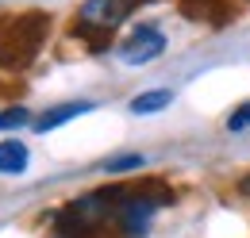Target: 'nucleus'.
I'll return each instance as SVG.
<instances>
[{
	"mask_svg": "<svg viewBox=\"0 0 250 238\" xmlns=\"http://www.w3.org/2000/svg\"><path fill=\"white\" fill-rule=\"evenodd\" d=\"M135 8H139V0H85L81 12H77V23L96 27V31H112V27H120Z\"/></svg>",
	"mask_w": 250,
	"mask_h": 238,
	"instance_id": "nucleus-3",
	"label": "nucleus"
},
{
	"mask_svg": "<svg viewBox=\"0 0 250 238\" xmlns=\"http://www.w3.org/2000/svg\"><path fill=\"white\" fill-rule=\"evenodd\" d=\"M54 238H69V235H62V231H58V235H54Z\"/></svg>",
	"mask_w": 250,
	"mask_h": 238,
	"instance_id": "nucleus-12",
	"label": "nucleus"
},
{
	"mask_svg": "<svg viewBox=\"0 0 250 238\" xmlns=\"http://www.w3.org/2000/svg\"><path fill=\"white\" fill-rule=\"evenodd\" d=\"M247 127H250V104H243L227 116V131H247Z\"/></svg>",
	"mask_w": 250,
	"mask_h": 238,
	"instance_id": "nucleus-10",
	"label": "nucleus"
},
{
	"mask_svg": "<svg viewBox=\"0 0 250 238\" xmlns=\"http://www.w3.org/2000/svg\"><path fill=\"white\" fill-rule=\"evenodd\" d=\"M85 112H93V104H58V108H50V112H42L39 116V123H35V131H54V127H62V123H69V119L85 116Z\"/></svg>",
	"mask_w": 250,
	"mask_h": 238,
	"instance_id": "nucleus-5",
	"label": "nucleus"
},
{
	"mask_svg": "<svg viewBox=\"0 0 250 238\" xmlns=\"http://www.w3.org/2000/svg\"><path fill=\"white\" fill-rule=\"evenodd\" d=\"M169 104H173V92L169 89H150V92H143V96L131 100V112L135 116H150V112H162Z\"/></svg>",
	"mask_w": 250,
	"mask_h": 238,
	"instance_id": "nucleus-7",
	"label": "nucleus"
},
{
	"mask_svg": "<svg viewBox=\"0 0 250 238\" xmlns=\"http://www.w3.org/2000/svg\"><path fill=\"white\" fill-rule=\"evenodd\" d=\"M162 50H166V35H158L154 27H135L131 39L120 46V58H124V65H146Z\"/></svg>",
	"mask_w": 250,
	"mask_h": 238,
	"instance_id": "nucleus-4",
	"label": "nucleus"
},
{
	"mask_svg": "<svg viewBox=\"0 0 250 238\" xmlns=\"http://www.w3.org/2000/svg\"><path fill=\"white\" fill-rule=\"evenodd\" d=\"M23 169H27V146L16 139L0 142V173H23Z\"/></svg>",
	"mask_w": 250,
	"mask_h": 238,
	"instance_id": "nucleus-6",
	"label": "nucleus"
},
{
	"mask_svg": "<svg viewBox=\"0 0 250 238\" xmlns=\"http://www.w3.org/2000/svg\"><path fill=\"white\" fill-rule=\"evenodd\" d=\"M46 27H50V20H42V16L0 20V65H23L39 50Z\"/></svg>",
	"mask_w": 250,
	"mask_h": 238,
	"instance_id": "nucleus-1",
	"label": "nucleus"
},
{
	"mask_svg": "<svg viewBox=\"0 0 250 238\" xmlns=\"http://www.w3.org/2000/svg\"><path fill=\"white\" fill-rule=\"evenodd\" d=\"M154 208L158 200L146 196V192H135L131 184H120V200H116V219L124 227V235L139 238L150 231V219H154Z\"/></svg>",
	"mask_w": 250,
	"mask_h": 238,
	"instance_id": "nucleus-2",
	"label": "nucleus"
},
{
	"mask_svg": "<svg viewBox=\"0 0 250 238\" xmlns=\"http://www.w3.org/2000/svg\"><path fill=\"white\" fill-rule=\"evenodd\" d=\"M239 188H243V192H247V196H250V177H247V180H243V184H239Z\"/></svg>",
	"mask_w": 250,
	"mask_h": 238,
	"instance_id": "nucleus-11",
	"label": "nucleus"
},
{
	"mask_svg": "<svg viewBox=\"0 0 250 238\" xmlns=\"http://www.w3.org/2000/svg\"><path fill=\"white\" fill-rule=\"evenodd\" d=\"M27 108H4L0 112V131H16V127H23L27 123Z\"/></svg>",
	"mask_w": 250,
	"mask_h": 238,
	"instance_id": "nucleus-9",
	"label": "nucleus"
},
{
	"mask_svg": "<svg viewBox=\"0 0 250 238\" xmlns=\"http://www.w3.org/2000/svg\"><path fill=\"white\" fill-rule=\"evenodd\" d=\"M143 161H146L143 154H120V158H108L100 169L104 173H127V169H143Z\"/></svg>",
	"mask_w": 250,
	"mask_h": 238,
	"instance_id": "nucleus-8",
	"label": "nucleus"
}]
</instances>
